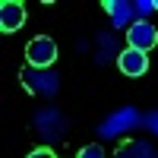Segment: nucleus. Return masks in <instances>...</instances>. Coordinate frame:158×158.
Masks as SVG:
<instances>
[{
	"mask_svg": "<svg viewBox=\"0 0 158 158\" xmlns=\"http://www.w3.org/2000/svg\"><path fill=\"white\" fill-rule=\"evenodd\" d=\"M25 57H29V67L32 70H48L51 63L57 60V41L48 35H38L29 41V48H25Z\"/></svg>",
	"mask_w": 158,
	"mask_h": 158,
	"instance_id": "nucleus-1",
	"label": "nucleus"
},
{
	"mask_svg": "<svg viewBox=\"0 0 158 158\" xmlns=\"http://www.w3.org/2000/svg\"><path fill=\"white\" fill-rule=\"evenodd\" d=\"M127 41H130V48H133V51L149 54V51L158 44V32H155V25H152V22L139 19V22H133V25L127 29Z\"/></svg>",
	"mask_w": 158,
	"mask_h": 158,
	"instance_id": "nucleus-2",
	"label": "nucleus"
},
{
	"mask_svg": "<svg viewBox=\"0 0 158 158\" xmlns=\"http://www.w3.org/2000/svg\"><path fill=\"white\" fill-rule=\"evenodd\" d=\"M22 22H25V6L19 0H3L0 3V32L13 35L16 29H22Z\"/></svg>",
	"mask_w": 158,
	"mask_h": 158,
	"instance_id": "nucleus-3",
	"label": "nucleus"
},
{
	"mask_svg": "<svg viewBox=\"0 0 158 158\" xmlns=\"http://www.w3.org/2000/svg\"><path fill=\"white\" fill-rule=\"evenodd\" d=\"M117 63H120V73L123 76H142L149 70V57L142 54V51H133V48H127L120 57H117Z\"/></svg>",
	"mask_w": 158,
	"mask_h": 158,
	"instance_id": "nucleus-4",
	"label": "nucleus"
},
{
	"mask_svg": "<svg viewBox=\"0 0 158 158\" xmlns=\"http://www.w3.org/2000/svg\"><path fill=\"white\" fill-rule=\"evenodd\" d=\"M130 123H136V111H133V108H127V111H120L117 117H111V120L101 127V133H117V130H123V127H130Z\"/></svg>",
	"mask_w": 158,
	"mask_h": 158,
	"instance_id": "nucleus-5",
	"label": "nucleus"
},
{
	"mask_svg": "<svg viewBox=\"0 0 158 158\" xmlns=\"http://www.w3.org/2000/svg\"><path fill=\"white\" fill-rule=\"evenodd\" d=\"M22 82H25V89H29V92H35V73H32V67L22 70ZM41 82H48V85H38L41 92H54V82H57V79H41Z\"/></svg>",
	"mask_w": 158,
	"mask_h": 158,
	"instance_id": "nucleus-6",
	"label": "nucleus"
},
{
	"mask_svg": "<svg viewBox=\"0 0 158 158\" xmlns=\"http://www.w3.org/2000/svg\"><path fill=\"white\" fill-rule=\"evenodd\" d=\"M79 158H104V149L98 146V142H92V146H85L82 152H79Z\"/></svg>",
	"mask_w": 158,
	"mask_h": 158,
	"instance_id": "nucleus-7",
	"label": "nucleus"
},
{
	"mask_svg": "<svg viewBox=\"0 0 158 158\" xmlns=\"http://www.w3.org/2000/svg\"><path fill=\"white\" fill-rule=\"evenodd\" d=\"M29 158H54V152H51V149H35Z\"/></svg>",
	"mask_w": 158,
	"mask_h": 158,
	"instance_id": "nucleus-8",
	"label": "nucleus"
},
{
	"mask_svg": "<svg viewBox=\"0 0 158 158\" xmlns=\"http://www.w3.org/2000/svg\"><path fill=\"white\" fill-rule=\"evenodd\" d=\"M152 127H155V130H158V117H152Z\"/></svg>",
	"mask_w": 158,
	"mask_h": 158,
	"instance_id": "nucleus-9",
	"label": "nucleus"
}]
</instances>
